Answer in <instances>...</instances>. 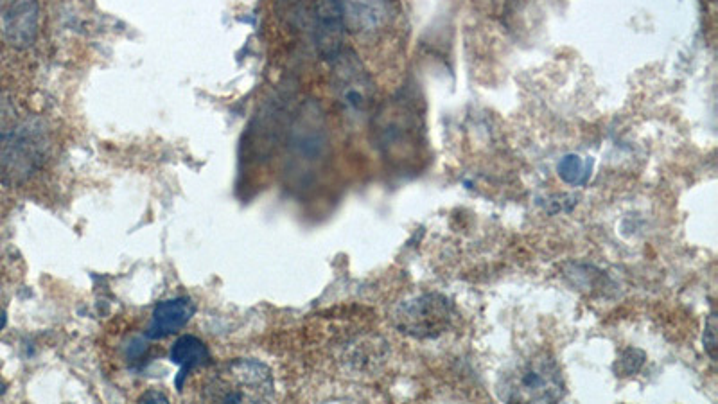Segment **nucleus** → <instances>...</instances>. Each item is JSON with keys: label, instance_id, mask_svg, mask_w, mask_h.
Segmentation results:
<instances>
[{"label": "nucleus", "instance_id": "f257e3e1", "mask_svg": "<svg viewBox=\"0 0 718 404\" xmlns=\"http://www.w3.org/2000/svg\"><path fill=\"white\" fill-rule=\"evenodd\" d=\"M47 137L33 117L0 114V180L24 182L35 175L47 157Z\"/></svg>", "mask_w": 718, "mask_h": 404}, {"label": "nucleus", "instance_id": "f03ea898", "mask_svg": "<svg viewBox=\"0 0 718 404\" xmlns=\"http://www.w3.org/2000/svg\"><path fill=\"white\" fill-rule=\"evenodd\" d=\"M203 399L212 403H268L273 399L270 367L259 360L223 363L203 388Z\"/></svg>", "mask_w": 718, "mask_h": 404}, {"label": "nucleus", "instance_id": "7ed1b4c3", "mask_svg": "<svg viewBox=\"0 0 718 404\" xmlns=\"http://www.w3.org/2000/svg\"><path fill=\"white\" fill-rule=\"evenodd\" d=\"M562 372L548 354H537L508 376L501 397L519 403H555L564 397Z\"/></svg>", "mask_w": 718, "mask_h": 404}, {"label": "nucleus", "instance_id": "20e7f679", "mask_svg": "<svg viewBox=\"0 0 718 404\" xmlns=\"http://www.w3.org/2000/svg\"><path fill=\"white\" fill-rule=\"evenodd\" d=\"M333 88L338 105L347 119L363 123L374 108L376 88L368 74L367 67L359 60L358 54L345 51L338 54L333 62Z\"/></svg>", "mask_w": 718, "mask_h": 404}, {"label": "nucleus", "instance_id": "39448f33", "mask_svg": "<svg viewBox=\"0 0 718 404\" xmlns=\"http://www.w3.org/2000/svg\"><path fill=\"white\" fill-rule=\"evenodd\" d=\"M453 315V304L447 297L440 293H422L397 304L394 324L401 333L426 340L446 333Z\"/></svg>", "mask_w": 718, "mask_h": 404}, {"label": "nucleus", "instance_id": "423d86ee", "mask_svg": "<svg viewBox=\"0 0 718 404\" xmlns=\"http://www.w3.org/2000/svg\"><path fill=\"white\" fill-rule=\"evenodd\" d=\"M289 162L300 169H313L324 159L327 148V132H325L324 114L320 106L307 101L300 106L295 123L289 133Z\"/></svg>", "mask_w": 718, "mask_h": 404}, {"label": "nucleus", "instance_id": "0eeeda50", "mask_svg": "<svg viewBox=\"0 0 718 404\" xmlns=\"http://www.w3.org/2000/svg\"><path fill=\"white\" fill-rule=\"evenodd\" d=\"M376 130L379 144L390 157L406 159L408 153L417 150L419 117L404 99H395L377 114Z\"/></svg>", "mask_w": 718, "mask_h": 404}, {"label": "nucleus", "instance_id": "6e6552de", "mask_svg": "<svg viewBox=\"0 0 718 404\" xmlns=\"http://www.w3.org/2000/svg\"><path fill=\"white\" fill-rule=\"evenodd\" d=\"M40 22L38 0H0V31L17 49L35 44Z\"/></svg>", "mask_w": 718, "mask_h": 404}, {"label": "nucleus", "instance_id": "1a4fd4ad", "mask_svg": "<svg viewBox=\"0 0 718 404\" xmlns=\"http://www.w3.org/2000/svg\"><path fill=\"white\" fill-rule=\"evenodd\" d=\"M342 6L340 0H315V38L316 47L325 60L333 62L343 51Z\"/></svg>", "mask_w": 718, "mask_h": 404}, {"label": "nucleus", "instance_id": "9d476101", "mask_svg": "<svg viewBox=\"0 0 718 404\" xmlns=\"http://www.w3.org/2000/svg\"><path fill=\"white\" fill-rule=\"evenodd\" d=\"M343 24L354 35H374L392 18V0H340Z\"/></svg>", "mask_w": 718, "mask_h": 404}, {"label": "nucleus", "instance_id": "9b49d317", "mask_svg": "<svg viewBox=\"0 0 718 404\" xmlns=\"http://www.w3.org/2000/svg\"><path fill=\"white\" fill-rule=\"evenodd\" d=\"M196 306L187 297H176V299L162 300L155 306L151 325L148 329L149 340H160L169 334H175L189 324L194 317Z\"/></svg>", "mask_w": 718, "mask_h": 404}, {"label": "nucleus", "instance_id": "f8f14e48", "mask_svg": "<svg viewBox=\"0 0 718 404\" xmlns=\"http://www.w3.org/2000/svg\"><path fill=\"white\" fill-rule=\"evenodd\" d=\"M171 361L176 363L180 370L175 379V385L180 392L184 390L185 379L189 376V372L193 369H200L211 363V352L207 349V345L191 334H185L182 338L176 340L173 349H171Z\"/></svg>", "mask_w": 718, "mask_h": 404}, {"label": "nucleus", "instance_id": "ddd939ff", "mask_svg": "<svg viewBox=\"0 0 718 404\" xmlns=\"http://www.w3.org/2000/svg\"><path fill=\"white\" fill-rule=\"evenodd\" d=\"M559 176L566 184L570 185H582L586 184L587 166L584 160L580 159L578 155H566L564 159L559 162Z\"/></svg>", "mask_w": 718, "mask_h": 404}, {"label": "nucleus", "instance_id": "4468645a", "mask_svg": "<svg viewBox=\"0 0 718 404\" xmlns=\"http://www.w3.org/2000/svg\"><path fill=\"white\" fill-rule=\"evenodd\" d=\"M645 363V354L638 349H627L622 352V356L616 361L614 370L616 376H632L641 369V365Z\"/></svg>", "mask_w": 718, "mask_h": 404}, {"label": "nucleus", "instance_id": "2eb2a0df", "mask_svg": "<svg viewBox=\"0 0 718 404\" xmlns=\"http://www.w3.org/2000/svg\"><path fill=\"white\" fill-rule=\"evenodd\" d=\"M717 327V315L711 313L704 327V349L713 360L717 358Z\"/></svg>", "mask_w": 718, "mask_h": 404}, {"label": "nucleus", "instance_id": "dca6fc26", "mask_svg": "<svg viewBox=\"0 0 718 404\" xmlns=\"http://www.w3.org/2000/svg\"><path fill=\"white\" fill-rule=\"evenodd\" d=\"M139 401H141V403H169L167 396L160 394V392H153V390L146 392Z\"/></svg>", "mask_w": 718, "mask_h": 404}, {"label": "nucleus", "instance_id": "f3484780", "mask_svg": "<svg viewBox=\"0 0 718 404\" xmlns=\"http://www.w3.org/2000/svg\"><path fill=\"white\" fill-rule=\"evenodd\" d=\"M6 324H8V317H6V313H4V311H0V329H4Z\"/></svg>", "mask_w": 718, "mask_h": 404}, {"label": "nucleus", "instance_id": "a211bd4d", "mask_svg": "<svg viewBox=\"0 0 718 404\" xmlns=\"http://www.w3.org/2000/svg\"><path fill=\"white\" fill-rule=\"evenodd\" d=\"M6 390H8V383H6L4 379L0 378V396H2V394H6Z\"/></svg>", "mask_w": 718, "mask_h": 404}]
</instances>
